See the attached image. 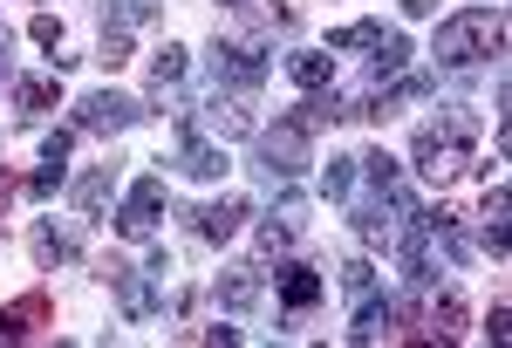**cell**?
Returning a JSON list of instances; mask_svg holds the SVG:
<instances>
[{
  "label": "cell",
  "instance_id": "cell-16",
  "mask_svg": "<svg viewBox=\"0 0 512 348\" xmlns=\"http://www.w3.org/2000/svg\"><path fill=\"white\" fill-rule=\"evenodd\" d=\"M28 253H35V267H69V260H76V232H62V226H48V219H41L35 232H28Z\"/></svg>",
  "mask_w": 512,
  "mask_h": 348
},
{
  "label": "cell",
  "instance_id": "cell-7",
  "mask_svg": "<svg viewBox=\"0 0 512 348\" xmlns=\"http://www.w3.org/2000/svg\"><path fill=\"white\" fill-rule=\"evenodd\" d=\"M274 294H280V314H287V328H301V321L321 308L328 280H321L315 267H280V273H274Z\"/></svg>",
  "mask_w": 512,
  "mask_h": 348
},
{
  "label": "cell",
  "instance_id": "cell-3",
  "mask_svg": "<svg viewBox=\"0 0 512 348\" xmlns=\"http://www.w3.org/2000/svg\"><path fill=\"white\" fill-rule=\"evenodd\" d=\"M260 137V171L267 178H301L315 164V130L301 116H274V130H253Z\"/></svg>",
  "mask_w": 512,
  "mask_h": 348
},
{
  "label": "cell",
  "instance_id": "cell-30",
  "mask_svg": "<svg viewBox=\"0 0 512 348\" xmlns=\"http://www.w3.org/2000/svg\"><path fill=\"white\" fill-rule=\"evenodd\" d=\"M55 185H62V164H48V157H41V171H35V178H28V185H21V192L48 198V192H55Z\"/></svg>",
  "mask_w": 512,
  "mask_h": 348
},
{
  "label": "cell",
  "instance_id": "cell-1",
  "mask_svg": "<svg viewBox=\"0 0 512 348\" xmlns=\"http://www.w3.org/2000/svg\"><path fill=\"white\" fill-rule=\"evenodd\" d=\"M472 151H478V116L472 110H437L417 123V137H410V164H417V178L424 185H458L465 171H472Z\"/></svg>",
  "mask_w": 512,
  "mask_h": 348
},
{
  "label": "cell",
  "instance_id": "cell-20",
  "mask_svg": "<svg viewBox=\"0 0 512 348\" xmlns=\"http://www.w3.org/2000/svg\"><path fill=\"white\" fill-rule=\"evenodd\" d=\"M396 28H383V21H349V28H335L328 35V55H349V48H383Z\"/></svg>",
  "mask_w": 512,
  "mask_h": 348
},
{
  "label": "cell",
  "instance_id": "cell-5",
  "mask_svg": "<svg viewBox=\"0 0 512 348\" xmlns=\"http://www.w3.org/2000/svg\"><path fill=\"white\" fill-rule=\"evenodd\" d=\"M144 116V103L137 96H117V89H96V96H82L76 103V130H89V137H117V130H130Z\"/></svg>",
  "mask_w": 512,
  "mask_h": 348
},
{
  "label": "cell",
  "instance_id": "cell-2",
  "mask_svg": "<svg viewBox=\"0 0 512 348\" xmlns=\"http://www.w3.org/2000/svg\"><path fill=\"white\" fill-rule=\"evenodd\" d=\"M437 69H472V62H499L506 55V14L499 7H465V14H451L431 41Z\"/></svg>",
  "mask_w": 512,
  "mask_h": 348
},
{
  "label": "cell",
  "instance_id": "cell-35",
  "mask_svg": "<svg viewBox=\"0 0 512 348\" xmlns=\"http://www.w3.org/2000/svg\"><path fill=\"white\" fill-rule=\"evenodd\" d=\"M219 7H226V14H239V7H253V0H219Z\"/></svg>",
  "mask_w": 512,
  "mask_h": 348
},
{
  "label": "cell",
  "instance_id": "cell-19",
  "mask_svg": "<svg viewBox=\"0 0 512 348\" xmlns=\"http://www.w3.org/2000/svg\"><path fill=\"white\" fill-rule=\"evenodd\" d=\"M7 96H14V110H21V116H41V110H55L62 89H55V76H21Z\"/></svg>",
  "mask_w": 512,
  "mask_h": 348
},
{
  "label": "cell",
  "instance_id": "cell-32",
  "mask_svg": "<svg viewBox=\"0 0 512 348\" xmlns=\"http://www.w3.org/2000/svg\"><path fill=\"white\" fill-rule=\"evenodd\" d=\"M185 342H239V328H192Z\"/></svg>",
  "mask_w": 512,
  "mask_h": 348
},
{
  "label": "cell",
  "instance_id": "cell-37",
  "mask_svg": "<svg viewBox=\"0 0 512 348\" xmlns=\"http://www.w3.org/2000/svg\"><path fill=\"white\" fill-rule=\"evenodd\" d=\"M0 76H7V62H0Z\"/></svg>",
  "mask_w": 512,
  "mask_h": 348
},
{
  "label": "cell",
  "instance_id": "cell-18",
  "mask_svg": "<svg viewBox=\"0 0 512 348\" xmlns=\"http://www.w3.org/2000/svg\"><path fill=\"white\" fill-rule=\"evenodd\" d=\"M506 212H512L506 185H492L485 205H478V232H485V246H492V253H506Z\"/></svg>",
  "mask_w": 512,
  "mask_h": 348
},
{
  "label": "cell",
  "instance_id": "cell-21",
  "mask_svg": "<svg viewBox=\"0 0 512 348\" xmlns=\"http://www.w3.org/2000/svg\"><path fill=\"white\" fill-rule=\"evenodd\" d=\"M355 342H376V335H390V301H369L362 294V308H355V328H349Z\"/></svg>",
  "mask_w": 512,
  "mask_h": 348
},
{
  "label": "cell",
  "instance_id": "cell-24",
  "mask_svg": "<svg viewBox=\"0 0 512 348\" xmlns=\"http://www.w3.org/2000/svg\"><path fill=\"white\" fill-rule=\"evenodd\" d=\"M28 41L48 48V55H62V21H55V14H35V21H28Z\"/></svg>",
  "mask_w": 512,
  "mask_h": 348
},
{
  "label": "cell",
  "instance_id": "cell-4",
  "mask_svg": "<svg viewBox=\"0 0 512 348\" xmlns=\"http://www.w3.org/2000/svg\"><path fill=\"white\" fill-rule=\"evenodd\" d=\"M192 130H198V137H212V144H239V137H253V130H260V116H253V96L219 82V89L198 103Z\"/></svg>",
  "mask_w": 512,
  "mask_h": 348
},
{
  "label": "cell",
  "instance_id": "cell-28",
  "mask_svg": "<svg viewBox=\"0 0 512 348\" xmlns=\"http://www.w3.org/2000/svg\"><path fill=\"white\" fill-rule=\"evenodd\" d=\"M151 14H158V0H117L110 21H117V28H137V21H151Z\"/></svg>",
  "mask_w": 512,
  "mask_h": 348
},
{
  "label": "cell",
  "instance_id": "cell-8",
  "mask_svg": "<svg viewBox=\"0 0 512 348\" xmlns=\"http://www.w3.org/2000/svg\"><path fill=\"white\" fill-rule=\"evenodd\" d=\"M178 171L198 178V185H212V178H226L233 164H226V144H212V137H198L192 116H178Z\"/></svg>",
  "mask_w": 512,
  "mask_h": 348
},
{
  "label": "cell",
  "instance_id": "cell-25",
  "mask_svg": "<svg viewBox=\"0 0 512 348\" xmlns=\"http://www.w3.org/2000/svg\"><path fill=\"white\" fill-rule=\"evenodd\" d=\"M342 287H349L355 301H362V294H369V287H376V267H369V260H362V253H355L349 267H342Z\"/></svg>",
  "mask_w": 512,
  "mask_h": 348
},
{
  "label": "cell",
  "instance_id": "cell-10",
  "mask_svg": "<svg viewBox=\"0 0 512 348\" xmlns=\"http://www.w3.org/2000/svg\"><path fill=\"white\" fill-rule=\"evenodd\" d=\"M48 321H55V294H48V287H28L21 301L0 308V342H21V335L48 328Z\"/></svg>",
  "mask_w": 512,
  "mask_h": 348
},
{
  "label": "cell",
  "instance_id": "cell-12",
  "mask_svg": "<svg viewBox=\"0 0 512 348\" xmlns=\"http://www.w3.org/2000/svg\"><path fill=\"white\" fill-rule=\"evenodd\" d=\"M96 273H103V280H110V287H117V301H123V314H130V321H144V314L158 308V294H151V287H144V273L130 267V260H123V253H110V260H96Z\"/></svg>",
  "mask_w": 512,
  "mask_h": 348
},
{
  "label": "cell",
  "instance_id": "cell-33",
  "mask_svg": "<svg viewBox=\"0 0 512 348\" xmlns=\"http://www.w3.org/2000/svg\"><path fill=\"white\" fill-rule=\"evenodd\" d=\"M403 14H410V21H431V14H437V0H403Z\"/></svg>",
  "mask_w": 512,
  "mask_h": 348
},
{
  "label": "cell",
  "instance_id": "cell-26",
  "mask_svg": "<svg viewBox=\"0 0 512 348\" xmlns=\"http://www.w3.org/2000/svg\"><path fill=\"white\" fill-rule=\"evenodd\" d=\"M308 212H315L308 198H301V192H287V198H280V212H274V219H280L287 232H301V226H308Z\"/></svg>",
  "mask_w": 512,
  "mask_h": 348
},
{
  "label": "cell",
  "instance_id": "cell-31",
  "mask_svg": "<svg viewBox=\"0 0 512 348\" xmlns=\"http://www.w3.org/2000/svg\"><path fill=\"white\" fill-rule=\"evenodd\" d=\"M506 321H512V314H506V301H492V314H485V335H492V342H506V335H512Z\"/></svg>",
  "mask_w": 512,
  "mask_h": 348
},
{
  "label": "cell",
  "instance_id": "cell-6",
  "mask_svg": "<svg viewBox=\"0 0 512 348\" xmlns=\"http://www.w3.org/2000/svg\"><path fill=\"white\" fill-rule=\"evenodd\" d=\"M164 198H171V192H164L158 171H151V178H137V185L123 192V205H117V232H123V239H151V232H158Z\"/></svg>",
  "mask_w": 512,
  "mask_h": 348
},
{
  "label": "cell",
  "instance_id": "cell-15",
  "mask_svg": "<svg viewBox=\"0 0 512 348\" xmlns=\"http://www.w3.org/2000/svg\"><path fill=\"white\" fill-rule=\"evenodd\" d=\"M465 321H472V314H465V301L444 287L431 308H424V328H417V335H431V342H458V335H465Z\"/></svg>",
  "mask_w": 512,
  "mask_h": 348
},
{
  "label": "cell",
  "instance_id": "cell-27",
  "mask_svg": "<svg viewBox=\"0 0 512 348\" xmlns=\"http://www.w3.org/2000/svg\"><path fill=\"white\" fill-rule=\"evenodd\" d=\"M69 151H76V130H48V137H41V157H48V164H69Z\"/></svg>",
  "mask_w": 512,
  "mask_h": 348
},
{
  "label": "cell",
  "instance_id": "cell-29",
  "mask_svg": "<svg viewBox=\"0 0 512 348\" xmlns=\"http://www.w3.org/2000/svg\"><path fill=\"white\" fill-rule=\"evenodd\" d=\"M287 246H294V232L280 226V219H274V226H260V253H267V260H280Z\"/></svg>",
  "mask_w": 512,
  "mask_h": 348
},
{
  "label": "cell",
  "instance_id": "cell-13",
  "mask_svg": "<svg viewBox=\"0 0 512 348\" xmlns=\"http://www.w3.org/2000/svg\"><path fill=\"white\" fill-rule=\"evenodd\" d=\"M117 178H123V164H117V157H110V164H89L76 185H69V205H76L82 219H96V212L110 205V192H117Z\"/></svg>",
  "mask_w": 512,
  "mask_h": 348
},
{
  "label": "cell",
  "instance_id": "cell-14",
  "mask_svg": "<svg viewBox=\"0 0 512 348\" xmlns=\"http://www.w3.org/2000/svg\"><path fill=\"white\" fill-rule=\"evenodd\" d=\"M260 287H267V273H260V267H226L219 280H212V301L239 314V308H253V301H260Z\"/></svg>",
  "mask_w": 512,
  "mask_h": 348
},
{
  "label": "cell",
  "instance_id": "cell-11",
  "mask_svg": "<svg viewBox=\"0 0 512 348\" xmlns=\"http://www.w3.org/2000/svg\"><path fill=\"white\" fill-rule=\"evenodd\" d=\"M185 219H192V232L205 246H219V239H233V232L253 219V205H246V198H212V205H192Z\"/></svg>",
  "mask_w": 512,
  "mask_h": 348
},
{
  "label": "cell",
  "instance_id": "cell-17",
  "mask_svg": "<svg viewBox=\"0 0 512 348\" xmlns=\"http://www.w3.org/2000/svg\"><path fill=\"white\" fill-rule=\"evenodd\" d=\"M287 76H294V89H328L335 82V55L328 48H301V55H287Z\"/></svg>",
  "mask_w": 512,
  "mask_h": 348
},
{
  "label": "cell",
  "instance_id": "cell-36",
  "mask_svg": "<svg viewBox=\"0 0 512 348\" xmlns=\"http://www.w3.org/2000/svg\"><path fill=\"white\" fill-rule=\"evenodd\" d=\"M0 48H7V21H0Z\"/></svg>",
  "mask_w": 512,
  "mask_h": 348
},
{
  "label": "cell",
  "instance_id": "cell-34",
  "mask_svg": "<svg viewBox=\"0 0 512 348\" xmlns=\"http://www.w3.org/2000/svg\"><path fill=\"white\" fill-rule=\"evenodd\" d=\"M14 192H21V178H7V171H0V212L14 205Z\"/></svg>",
  "mask_w": 512,
  "mask_h": 348
},
{
  "label": "cell",
  "instance_id": "cell-22",
  "mask_svg": "<svg viewBox=\"0 0 512 348\" xmlns=\"http://www.w3.org/2000/svg\"><path fill=\"white\" fill-rule=\"evenodd\" d=\"M96 62H103V69H123V62H130V28H117V21H103V41H96Z\"/></svg>",
  "mask_w": 512,
  "mask_h": 348
},
{
  "label": "cell",
  "instance_id": "cell-23",
  "mask_svg": "<svg viewBox=\"0 0 512 348\" xmlns=\"http://www.w3.org/2000/svg\"><path fill=\"white\" fill-rule=\"evenodd\" d=\"M321 192H328V198H349V192H355V157H328V171H321Z\"/></svg>",
  "mask_w": 512,
  "mask_h": 348
},
{
  "label": "cell",
  "instance_id": "cell-9",
  "mask_svg": "<svg viewBox=\"0 0 512 348\" xmlns=\"http://www.w3.org/2000/svg\"><path fill=\"white\" fill-rule=\"evenodd\" d=\"M185 69H192V55L178 41H164L151 55V103H164L171 116H185Z\"/></svg>",
  "mask_w": 512,
  "mask_h": 348
}]
</instances>
